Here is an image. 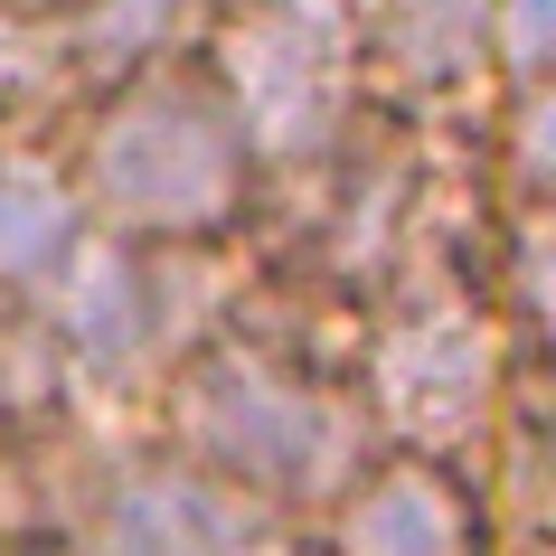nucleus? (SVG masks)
<instances>
[{
  "label": "nucleus",
  "mask_w": 556,
  "mask_h": 556,
  "mask_svg": "<svg viewBox=\"0 0 556 556\" xmlns=\"http://www.w3.org/2000/svg\"><path fill=\"white\" fill-rule=\"evenodd\" d=\"M142 434H161L179 463H199L207 481L245 491L293 528H312L378 453L350 396V368H340V340L293 321L283 302H264L255 274H245L236 321L207 330L161 378V396L142 406Z\"/></svg>",
  "instance_id": "obj_1"
},
{
  "label": "nucleus",
  "mask_w": 556,
  "mask_h": 556,
  "mask_svg": "<svg viewBox=\"0 0 556 556\" xmlns=\"http://www.w3.org/2000/svg\"><path fill=\"white\" fill-rule=\"evenodd\" d=\"M66 189L86 207V236L151 245V255H245L264 217V161L227 114L199 48L142 66L76 104L58 132Z\"/></svg>",
  "instance_id": "obj_2"
},
{
  "label": "nucleus",
  "mask_w": 556,
  "mask_h": 556,
  "mask_svg": "<svg viewBox=\"0 0 556 556\" xmlns=\"http://www.w3.org/2000/svg\"><path fill=\"white\" fill-rule=\"evenodd\" d=\"M0 519L29 556H302L293 519L104 415L0 443Z\"/></svg>",
  "instance_id": "obj_3"
},
{
  "label": "nucleus",
  "mask_w": 556,
  "mask_h": 556,
  "mask_svg": "<svg viewBox=\"0 0 556 556\" xmlns=\"http://www.w3.org/2000/svg\"><path fill=\"white\" fill-rule=\"evenodd\" d=\"M509 358L519 350H509L463 245V255L406 274L378 312H358L340 368H350V396L368 415L378 453H425V463H453L481 481L500 396H509Z\"/></svg>",
  "instance_id": "obj_4"
},
{
  "label": "nucleus",
  "mask_w": 556,
  "mask_h": 556,
  "mask_svg": "<svg viewBox=\"0 0 556 556\" xmlns=\"http://www.w3.org/2000/svg\"><path fill=\"white\" fill-rule=\"evenodd\" d=\"M236 302H245V255H151V245L86 236L38 312H48L76 406L104 425H142L161 378L207 330L236 321Z\"/></svg>",
  "instance_id": "obj_5"
},
{
  "label": "nucleus",
  "mask_w": 556,
  "mask_h": 556,
  "mask_svg": "<svg viewBox=\"0 0 556 556\" xmlns=\"http://www.w3.org/2000/svg\"><path fill=\"white\" fill-rule=\"evenodd\" d=\"M199 66L217 76L227 114L245 123V142L264 161V189L312 170L368 114L358 0H207Z\"/></svg>",
  "instance_id": "obj_6"
},
{
  "label": "nucleus",
  "mask_w": 556,
  "mask_h": 556,
  "mask_svg": "<svg viewBox=\"0 0 556 556\" xmlns=\"http://www.w3.org/2000/svg\"><path fill=\"white\" fill-rule=\"evenodd\" d=\"M491 491L425 453H368L358 481L302 528V556H491Z\"/></svg>",
  "instance_id": "obj_7"
},
{
  "label": "nucleus",
  "mask_w": 556,
  "mask_h": 556,
  "mask_svg": "<svg viewBox=\"0 0 556 556\" xmlns=\"http://www.w3.org/2000/svg\"><path fill=\"white\" fill-rule=\"evenodd\" d=\"M358 76L406 123H471L491 94V0H358Z\"/></svg>",
  "instance_id": "obj_8"
},
{
  "label": "nucleus",
  "mask_w": 556,
  "mask_h": 556,
  "mask_svg": "<svg viewBox=\"0 0 556 556\" xmlns=\"http://www.w3.org/2000/svg\"><path fill=\"white\" fill-rule=\"evenodd\" d=\"M86 245V207L66 189L48 132H0V302H48Z\"/></svg>",
  "instance_id": "obj_9"
},
{
  "label": "nucleus",
  "mask_w": 556,
  "mask_h": 556,
  "mask_svg": "<svg viewBox=\"0 0 556 556\" xmlns=\"http://www.w3.org/2000/svg\"><path fill=\"white\" fill-rule=\"evenodd\" d=\"M199 20H207V0H66V10H48L66 94L94 104L104 86L142 76V66L189 58V48H199Z\"/></svg>",
  "instance_id": "obj_10"
},
{
  "label": "nucleus",
  "mask_w": 556,
  "mask_h": 556,
  "mask_svg": "<svg viewBox=\"0 0 556 556\" xmlns=\"http://www.w3.org/2000/svg\"><path fill=\"white\" fill-rule=\"evenodd\" d=\"M491 519L519 538H556V350L509 358V396H500V434L481 463Z\"/></svg>",
  "instance_id": "obj_11"
},
{
  "label": "nucleus",
  "mask_w": 556,
  "mask_h": 556,
  "mask_svg": "<svg viewBox=\"0 0 556 556\" xmlns=\"http://www.w3.org/2000/svg\"><path fill=\"white\" fill-rule=\"evenodd\" d=\"M481 207H556V76L491 86L481 114L463 123Z\"/></svg>",
  "instance_id": "obj_12"
},
{
  "label": "nucleus",
  "mask_w": 556,
  "mask_h": 556,
  "mask_svg": "<svg viewBox=\"0 0 556 556\" xmlns=\"http://www.w3.org/2000/svg\"><path fill=\"white\" fill-rule=\"evenodd\" d=\"M471 274L491 293L509 350H556V207H481Z\"/></svg>",
  "instance_id": "obj_13"
},
{
  "label": "nucleus",
  "mask_w": 556,
  "mask_h": 556,
  "mask_svg": "<svg viewBox=\"0 0 556 556\" xmlns=\"http://www.w3.org/2000/svg\"><path fill=\"white\" fill-rule=\"evenodd\" d=\"M556 76V0H491V86Z\"/></svg>",
  "instance_id": "obj_14"
},
{
  "label": "nucleus",
  "mask_w": 556,
  "mask_h": 556,
  "mask_svg": "<svg viewBox=\"0 0 556 556\" xmlns=\"http://www.w3.org/2000/svg\"><path fill=\"white\" fill-rule=\"evenodd\" d=\"M491 556H556V538H519V528H500V547Z\"/></svg>",
  "instance_id": "obj_15"
},
{
  "label": "nucleus",
  "mask_w": 556,
  "mask_h": 556,
  "mask_svg": "<svg viewBox=\"0 0 556 556\" xmlns=\"http://www.w3.org/2000/svg\"><path fill=\"white\" fill-rule=\"evenodd\" d=\"M48 10H66V0H0V20H48Z\"/></svg>",
  "instance_id": "obj_16"
},
{
  "label": "nucleus",
  "mask_w": 556,
  "mask_h": 556,
  "mask_svg": "<svg viewBox=\"0 0 556 556\" xmlns=\"http://www.w3.org/2000/svg\"><path fill=\"white\" fill-rule=\"evenodd\" d=\"M0 556H29V547H20V538H0Z\"/></svg>",
  "instance_id": "obj_17"
}]
</instances>
